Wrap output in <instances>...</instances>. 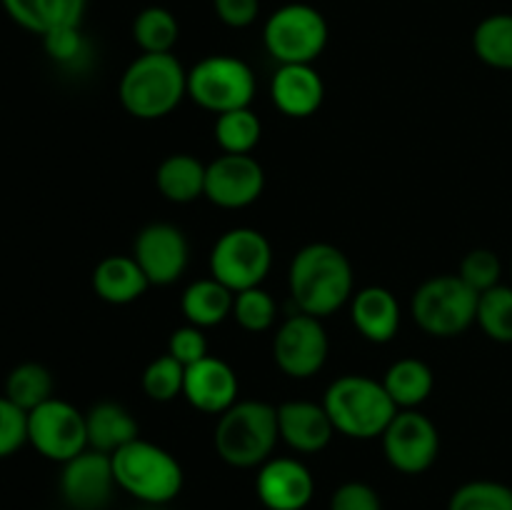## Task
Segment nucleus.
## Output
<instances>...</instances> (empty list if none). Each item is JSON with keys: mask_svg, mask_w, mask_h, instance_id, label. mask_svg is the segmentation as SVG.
Segmentation results:
<instances>
[{"mask_svg": "<svg viewBox=\"0 0 512 510\" xmlns=\"http://www.w3.org/2000/svg\"><path fill=\"white\" fill-rule=\"evenodd\" d=\"M263 135V123L250 108L230 110L218 115L215 120V143L223 148V153L250 155Z\"/></svg>", "mask_w": 512, "mask_h": 510, "instance_id": "nucleus-30", "label": "nucleus"}, {"mask_svg": "<svg viewBox=\"0 0 512 510\" xmlns=\"http://www.w3.org/2000/svg\"><path fill=\"white\" fill-rule=\"evenodd\" d=\"M205 168L208 165L200 163L195 155L173 153L155 170V185L170 203H193V200L205 198Z\"/></svg>", "mask_w": 512, "mask_h": 510, "instance_id": "nucleus-24", "label": "nucleus"}, {"mask_svg": "<svg viewBox=\"0 0 512 510\" xmlns=\"http://www.w3.org/2000/svg\"><path fill=\"white\" fill-rule=\"evenodd\" d=\"M263 190L265 170L253 155L223 153L205 168V198L218 208H248Z\"/></svg>", "mask_w": 512, "mask_h": 510, "instance_id": "nucleus-13", "label": "nucleus"}, {"mask_svg": "<svg viewBox=\"0 0 512 510\" xmlns=\"http://www.w3.org/2000/svg\"><path fill=\"white\" fill-rule=\"evenodd\" d=\"M380 440H383L385 460L405 475L425 473L433 468L440 455L438 428L418 408L398 410Z\"/></svg>", "mask_w": 512, "mask_h": 510, "instance_id": "nucleus-12", "label": "nucleus"}, {"mask_svg": "<svg viewBox=\"0 0 512 510\" xmlns=\"http://www.w3.org/2000/svg\"><path fill=\"white\" fill-rule=\"evenodd\" d=\"M448 510H512V488L498 480H470L450 495Z\"/></svg>", "mask_w": 512, "mask_h": 510, "instance_id": "nucleus-32", "label": "nucleus"}, {"mask_svg": "<svg viewBox=\"0 0 512 510\" xmlns=\"http://www.w3.org/2000/svg\"><path fill=\"white\" fill-rule=\"evenodd\" d=\"M233 318L248 333H263L278 318V305L265 288H248L235 293Z\"/></svg>", "mask_w": 512, "mask_h": 510, "instance_id": "nucleus-34", "label": "nucleus"}, {"mask_svg": "<svg viewBox=\"0 0 512 510\" xmlns=\"http://www.w3.org/2000/svg\"><path fill=\"white\" fill-rule=\"evenodd\" d=\"M85 425H88V448L108 455L140 438L138 420L130 415L125 405L113 403V400L93 405L85 413Z\"/></svg>", "mask_w": 512, "mask_h": 510, "instance_id": "nucleus-23", "label": "nucleus"}, {"mask_svg": "<svg viewBox=\"0 0 512 510\" xmlns=\"http://www.w3.org/2000/svg\"><path fill=\"white\" fill-rule=\"evenodd\" d=\"M110 458L118 488L140 503L165 505L183 490V465L173 453L150 440H133L115 450Z\"/></svg>", "mask_w": 512, "mask_h": 510, "instance_id": "nucleus-5", "label": "nucleus"}, {"mask_svg": "<svg viewBox=\"0 0 512 510\" xmlns=\"http://www.w3.org/2000/svg\"><path fill=\"white\" fill-rule=\"evenodd\" d=\"M150 288L143 268L133 255H108L93 270V290L110 305H128Z\"/></svg>", "mask_w": 512, "mask_h": 510, "instance_id": "nucleus-22", "label": "nucleus"}, {"mask_svg": "<svg viewBox=\"0 0 512 510\" xmlns=\"http://www.w3.org/2000/svg\"><path fill=\"white\" fill-rule=\"evenodd\" d=\"M510 273H512V265H510Z\"/></svg>", "mask_w": 512, "mask_h": 510, "instance_id": "nucleus-41", "label": "nucleus"}, {"mask_svg": "<svg viewBox=\"0 0 512 510\" xmlns=\"http://www.w3.org/2000/svg\"><path fill=\"white\" fill-rule=\"evenodd\" d=\"M480 295L458 273L428 278L410 300V313L418 328L433 338L463 335L478 318Z\"/></svg>", "mask_w": 512, "mask_h": 510, "instance_id": "nucleus-6", "label": "nucleus"}, {"mask_svg": "<svg viewBox=\"0 0 512 510\" xmlns=\"http://www.w3.org/2000/svg\"><path fill=\"white\" fill-rule=\"evenodd\" d=\"M183 383L185 365L168 353L150 360L148 368L143 370V390L155 403H170L178 395H183Z\"/></svg>", "mask_w": 512, "mask_h": 510, "instance_id": "nucleus-33", "label": "nucleus"}, {"mask_svg": "<svg viewBox=\"0 0 512 510\" xmlns=\"http://www.w3.org/2000/svg\"><path fill=\"white\" fill-rule=\"evenodd\" d=\"M328 20L308 3H285L268 15L263 45L280 65H313L328 45Z\"/></svg>", "mask_w": 512, "mask_h": 510, "instance_id": "nucleus-7", "label": "nucleus"}, {"mask_svg": "<svg viewBox=\"0 0 512 510\" xmlns=\"http://www.w3.org/2000/svg\"><path fill=\"white\" fill-rule=\"evenodd\" d=\"M273 268L270 240L255 228H230L210 250V278L233 293L258 288Z\"/></svg>", "mask_w": 512, "mask_h": 510, "instance_id": "nucleus-9", "label": "nucleus"}, {"mask_svg": "<svg viewBox=\"0 0 512 510\" xmlns=\"http://www.w3.org/2000/svg\"><path fill=\"white\" fill-rule=\"evenodd\" d=\"M168 355H173L178 363H183L185 368L198 360H203L208 353V338H205L203 328L198 325H183V328H175L170 333L168 340Z\"/></svg>", "mask_w": 512, "mask_h": 510, "instance_id": "nucleus-37", "label": "nucleus"}, {"mask_svg": "<svg viewBox=\"0 0 512 510\" xmlns=\"http://www.w3.org/2000/svg\"><path fill=\"white\" fill-rule=\"evenodd\" d=\"M133 40L143 53H173L180 23L163 5H148L133 20Z\"/></svg>", "mask_w": 512, "mask_h": 510, "instance_id": "nucleus-28", "label": "nucleus"}, {"mask_svg": "<svg viewBox=\"0 0 512 510\" xmlns=\"http://www.w3.org/2000/svg\"><path fill=\"white\" fill-rule=\"evenodd\" d=\"M350 318L370 343H390L400 330V303L388 288L368 285L350 298Z\"/></svg>", "mask_w": 512, "mask_h": 510, "instance_id": "nucleus-20", "label": "nucleus"}, {"mask_svg": "<svg viewBox=\"0 0 512 510\" xmlns=\"http://www.w3.org/2000/svg\"><path fill=\"white\" fill-rule=\"evenodd\" d=\"M330 510H383V500L373 485L363 480H348L330 495Z\"/></svg>", "mask_w": 512, "mask_h": 510, "instance_id": "nucleus-38", "label": "nucleus"}, {"mask_svg": "<svg viewBox=\"0 0 512 510\" xmlns=\"http://www.w3.org/2000/svg\"><path fill=\"white\" fill-rule=\"evenodd\" d=\"M473 50L480 63L512 73V13H493L473 30Z\"/></svg>", "mask_w": 512, "mask_h": 510, "instance_id": "nucleus-27", "label": "nucleus"}, {"mask_svg": "<svg viewBox=\"0 0 512 510\" xmlns=\"http://www.w3.org/2000/svg\"><path fill=\"white\" fill-rule=\"evenodd\" d=\"M383 385L393 403L398 405V410H415L433 393L435 375L423 360L400 358L388 368Z\"/></svg>", "mask_w": 512, "mask_h": 510, "instance_id": "nucleus-26", "label": "nucleus"}, {"mask_svg": "<svg viewBox=\"0 0 512 510\" xmlns=\"http://www.w3.org/2000/svg\"><path fill=\"white\" fill-rule=\"evenodd\" d=\"M323 408L333 420L335 433L355 440L380 438L398 413L383 380L358 373L333 380L323 395Z\"/></svg>", "mask_w": 512, "mask_h": 510, "instance_id": "nucleus-3", "label": "nucleus"}, {"mask_svg": "<svg viewBox=\"0 0 512 510\" xmlns=\"http://www.w3.org/2000/svg\"><path fill=\"white\" fill-rule=\"evenodd\" d=\"M43 48L48 53L50 60L55 63H75V60L83 55L85 40L80 33V25H68V28L50 30L48 35H43Z\"/></svg>", "mask_w": 512, "mask_h": 510, "instance_id": "nucleus-39", "label": "nucleus"}, {"mask_svg": "<svg viewBox=\"0 0 512 510\" xmlns=\"http://www.w3.org/2000/svg\"><path fill=\"white\" fill-rule=\"evenodd\" d=\"M28 443V413L0 395V460L10 458Z\"/></svg>", "mask_w": 512, "mask_h": 510, "instance_id": "nucleus-36", "label": "nucleus"}, {"mask_svg": "<svg viewBox=\"0 0 512 510\" xmlns=\"http://www.w3.org/2000/svg\"><path fill=\"white\" fill-rule=\"evenodd\" d=\"M115 488L113 458L100 450H83L60 470V495L75 510H103Z\"/></svg>", "mask_w": 512, "mask_h": 510, "instance_id": "nucleus-15", "label": "nucleus"}, {"mask_svg": "<svg viewBox=\"0 0 512 510\" xmlns=\"http://www.w3.org/2000/svg\"><path fill=\"white\" fill-rule=\"evenodd\" d=\"M0 5L15 25L43 38L50 30L80 25L88 0H0Z\"/></svg>", "mask_w": 512, "mask_h": 510, "instance_id": "nucleus-21", "label": "nucleus"}, {"mask_svg": "<svg viewBox=\"0 0 512 510\" xmlns=\"http://www.w3.org/2000/svg\"><path fill=\"white\" fill-rule=\"evenodd\" d=\"M28 443L43 458L53 463H68L70 458L88 450V425L85 413L60 398L45 400L28 413Z\"/></svg>", "mask_w": 512, "mask_h": 510, "instance_id": "nucleus-10", "label": "nucleus"}, {"mask_svg": "<svg viewBox=\"0 0 512 510\" xmlns=\"http://www.w3.org/2000/svg\"><path fill=\"white\" fill-rule=\"evenodd\" d=\"M458 275L480 295L485 293V290L500 285V278H503V263H500L495 250L475 248L463 258Z\"/></svg>", "mask_w": 512, "mask_h": 510, "instance_id": "nucleus-35", "label": "nucleus"}, {"mask_svg": "<svg viewBox=\"0 0 512 510\" xmlns=\"http://www.w3.org/2000/svg\"><path fill=\"white\" fill-rule=\"evenodd\" d=\"M133 258L150 285H173L188 268V238L173 223H150L135 235Z\"/></svg>", "mask_w": 512, "mask_h": 510, "instance_id": "nucleus-14", "label": "nucleus"}, {"mask_svg": "<svg viewBox=\"0 0 512 510\" xmlns=\"http://www.w3.org/2000/svg\"><path fill=\"white\" fill-rule=\"evenodd\" d=\"M255 493L268 510H305L315 495V478L298 458H270L258 468Z\"/></svg>", "mask_w": 512, "mask_h": 510, "instance_id": "nucleus-16", "label": "nucleus"}, {"mask_svg": "<svg viewBox=\"0 0 512 510\" xmlns=\"http://www.w3.org/2000/svg\"><path fill=\"white\" fill-rule=\"evenodd\" d=\"M188 98L215 115L250 108L255 73L235 55H208L188 70Z\"/></svg>", "mask_w": 512, "mask_h": 510, "instance_id": "nucleus-8", "label": "nucleus"}, {"mask_svg": "<svg viewBox=\"0 0 512 510\" xmlns=\"http://www.w3.org/2000/svg\"><path fill=\"white\" fill-rule=\"evenodd\" d=\"M475 323L495 343H512V285L500 283L480 293Z\"/></svg>", "mask_w": 512, "mask_h": 510, "instance_id": "nucleus-31", "label": "nucleus"}, {"mask_svg": "<svg viewBox=\"0 0 512 510\" xmlns=\"http://www.w3.org/2000/svg\"><path fill=\"white\" fill-rule=\"evenodd\" d=\"M53 375L45 365L40 363H20L5 378V398L18 405L20 410L30 413L45 400L55 398L53 395Z\"/></svg>", "mask_w": 512, "mask_h": 510, "instance_id": "nucleus-29", "label": "nucleus"}, {"mask_svg": "<svg viewBox=\"0 0 512 510\" xmlns=\"http://www.w3.org/2000/svg\"><path fill=\"white\" fill-rule=\"evenodd\" d=\"M188 95V70L173 53H140L118 85L123 108L138 120H160Z\"/></svg>", "mask_w": 512, "mask_h": 510, "instance_id": "nucleus-2", "label": "nucleus"}, {"mask_svg": "<svg viewBox=\"0 0 512 510\" xmlns=\"http://www.w3.org/2000/svg\"><path fill=\"white\" fill-rule=\"evenodd\" d=\"M238 388L235 370L215 355H205L185 368L183 398L200 413L223 415L230 405L238 403Z\"/></svg>", "mask_w": 512, "mask_h": 510, "instance_id": "nucleus-17", "label": "nucleus"}, {"mask_svg": "<svg viewBox=\"0 0 512 510\" xmlns=\"http://www.w3.org/2000/svg\"><path fill=\"white\" fill-rule=\"evenodd\" d=\"M270 98L288 118H308L323 105L325 83L313 65H280L270 80Z\"/></svg>", "mask_w": 512, "mask_h": 510, "instance_id": "nucleus-19", "label": "nucleus"}, {"mask_svg": "<svg viewBox=\"0 0 512 510\" xmlns=\"http://www.w3.org/2000/svg\"><path fill=\"white\" fill-rule=\"evenodd\" d=\"M235 293L215 278H200L183 290L180 310L185 320L198 328H215L233 315Z\"/></svg>", "mask_w": 512, "mask_h": 510, "instance_id": "nucleus-25", "label": "nucleus"}, {"mask_svg": "<svg viewBox=\"0 0 512 510\" xmlns=\"http://www.w3.org/2000/svg\"><path fill=\"white\" fill-rule=\"evenodd\" d=\"M330 353V340L323 320L308 313H293L280 323L273 338L275 365L288 378L308 380L323 370Z\"/></svg>", "mask_w": 512, "mask_h": 510, "instance_id": "nucleus-11", "label": "nucleus"}, {"mask_svg": "<svg viewBox=\"0 0 512 510\" xmlns=\"http://www.w3.org/2000/svg\"><path fill=\"white\" fill-rule=\"evenodd\" d=\"M280 440L295 453H320L333 440L335 428L323 403L310 400H285L278 405Z\"/></svg>", "mask_w": 512, "mask_h": 510, "instance_id": "nucleus-18", "label": "nucleus"}, {"mask_svg": "<svg viewBox=\"0 0 512 510\" xmlns=\"http://www.w3.org/2000/svg\"><path fill=\"white\" fill-rule=\"evenodd\" d=\"M213 10L220 23L243 30L258 20L260 0H213Z\"/></svg>", "mask_w": 512, "mask_h": 510, "instance_id": "nucleus-40", "label": "nucleus"}, {"mask_svg": "<svg viewBox=\"0 0 512 510\" xmlns=\"http://www.w3.org/2000/svg\"><path fill=\"white\" fill-rule=\"evenodd\" d=\"M353 265L330 243H310L295 253L288 268V288L300 313L328 318L353 298Z\"/></svg>", "mask_w": 512, "mask_h": 510, "instance_id": "nucleus-1", "label": "nucleus"}, {"mask_svg": "<svg viewBox=\"0 0 512 510\" xmlns=\"http://www.w3.org/2000/svg\"><path fill=\"white\" fill-rule=\"evenodd\" d=\"M280 440L278 408L263 400H238L215 425V453L233 468H260Z\"/></svg>", "mask_w": 512, "mask_h": 510, "instance_id": "nucleus-4", "label": "nucleus"}]
</instances>
